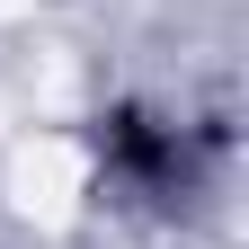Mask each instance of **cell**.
<instances>
[{
  "label": "cell",
  "instance_id": "6da1fadb",
  "mask_svg": "<svg viewBox=\"0 0 249 249\" xmlns=\"http://www.w3.org/2000/svg\"><path fill=\"white\" fill-rule=\"evenodd\" d=\"M98 151H107V169L124 187H151V196L187 178V124L151 116V107H107L98 116Z\"/></svg>",
  "mask_w": 249,
  "mask_h": 249
}]
</instances>
